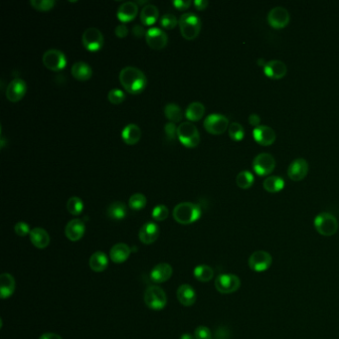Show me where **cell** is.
<instances>
[{
    "instance_id": "cell-8",
    "label": "cell",
    "mask_w": 339,
    "mask_h": 339,
    "mask_svg": "<svg viewBox=\"0 0 339 339\" xmlns=\"http://www.w3.org/2000/svg\"><path fill=\"white\" fill-rule=\"evenodd\" d=\"M43 64L50 71L59 72L66 67L67 59L62 51L58 49H50L43 55Z\"/></svg>"
},
{
    "instance_id": "cell-54",
    "label": "cell",
    "mask_w": 339,
    "mask_h": 339,
    "mask_svg": "<svg viewBox=\"0 0 339 339\" xmlns=\"http://www.w3.org/2000/svg\"><path fill=\"white\" fill-rule=\"evenodd\" d=\"M180 339H195V337H192L191 335H189V334H185V335H182L181 336V338H180Z\"/></svg>"
},
{
    "instance_id": "cell-16",
    "label": "cell",
    "mask_w": 339,
    "mask_h": 339,
    "mask_svg": "<svg viewBox=\"0 0 339 339\" xmlns=\"http://www.w3.org/2000/svg\"><path fill=\"white\" fill-rule=\"evenodd\" d=\"M309 173V163L304 158L295 159L289 166L288 175L293 181L303 180Z\"/></svg>"
},
{
    "instance_id": "cell-2",
    "label": "cell",
    "mask_w": 339,
    "mask_h": 339,
    "mask_svg": "<svg viewBox=\"0 0 339 339\" xmlns=\"http://www.w3.org/2000/svg\"><path fill=\"white\" fill-rule=\"evenodd\" d=\"M202 214L199 205L191 202H182L177 204L173 209L174 220L182 225H189L200 219Z\"/></svg>"
},
{
    "instance_id": "cell-39",
    "label": "cell",
    "mask_w": 339,
    "mask_h": 339,
    "mask_svg": "<svg viewBox=\"0 0 339 339\" xmlns=\"http://www.w3.org/2000/svg\"><path fill=\"white\" fill-rule=\"evenodd\" d=\"M228 132H229V136L235 140V141H240L244 138L245 136V130L244 127L238 123V122H232L229 125L228 128Z\"/></svg>"
},
{
    "instance_id": "cell-37",
    "label": "cell",
    "mask_w": 339,
    "mask_h": 339,
    "mask_svg": "<svg viewBox=\"0 0 339 339\" xmlns=\"http://www.w3.org/2000/svg\"><path fill=\"white\" fill-rule=\"evenodd\" d=\"M67 209H68L70 214H72L74 216H78L83 212L84 203H83L81 198H79L77 196H73V197L69 198V200L67 202Z\"/></svg>"
},
{
    "instance_id": "cell-30",
    "label": "cell",
    "mask_w": 339,
    "mask_h": 339,
    "mask_svg": "<svg viewBox=\"0 0 339 339\" xmlns=\"http://www.w3.org/2000/svg\"><path fill=\"white\" fill-rule=\"evenodd\" d=\"M89 265H90V268L94 271V272H97V273H101L103 271H105L108 266H109V258L108 256L101 252V251H98L96 253H94L91 258H90V261H89Z\"/></svg>"
},
{
    "instance_id": "cell-11",
    "label": "cell",
    "mask_w": 339,
    "mask_h": 339,
    "mask_svg": "<svg viewBox=\"0 0 339 339\" xmlns=\"http://www.w3.org/2000/svg\"><path fill=\"white\" fill-rule=\"evenodd\" d=\"M276 167V160L270 153H260L253 160V169L260 176L271 174Z\"/></svg>"
},
{
    "instance_id": "cell-13",
    "label": "cell",
    "mask_w": 339,
    "mask_h": 339,
    "mask_svg": "<svg viewBox=\"0 0 339 339\" xmlns=\"http://www.w3.org/2000/svg\"><path fill=\"white\" fill-rule=\"evenodd\" d=\"M145 40L147 45L154 50H161L165 48L168 43L167 34L158 27H152L146 31Z\"/></svg>"
},
{
    "instance_id": "cell-45",
    "label": "cell",
    "mask_w": 339,
    "mask_h": 339,
    "mask_svg": "<svg viewBox=\"0 0 339 339\" xmlns=\"http://www.w3.org/2000/svg\"><path fill=\"white\" fill-rule=\"evenodd\" d=\"M194 337L196 339H212V333L206 327H198L195 330Z\"/></svg>"
},
{
    "instance_id": "cell-43",
    "label": "cell",
    "mask_w": 339,
    "mask_h": 339,
    "mask_svg": "<svg viewBox=\"0 0 339 339\" xmlns=\"http://www.w3.org/2000/svg\"><path fill=\"white\" fill-rule=\"evenodd\" d=\"M168 208L165 205H157L152 210V218L156 221H164L168 217Z\"/></svg>"
},
{
    "instance_id": "cell-51",
    "label": "cell",
    "mask_w": 339,
    "mask_h": 339,
    "mask_svg": "<svg viewBox=\"0 0 339 339\" xmlns=\"http://www.w3.org/2000/svg\"><path fill=\"white\" fill-rule=\"evenodd\" d=\"M208 4L209 3L206 0H196V1H194V6H195V8L197 10H204V9H206Z\"/></svg>"
},
{
    "instance_id": "cell-4",
    "label": "cell",
    "mask_w": 339,
    "mask_h": 339,
    "mask_svg": "<svg viewBox=\"0 0 339 339\" xmlns=\"http://www.w3.org/2000/svg\"><path fill=\"white\" fill-rule=\"evenodd\" d=\"M314 224L318 233L326 237L334 236L339 231V221L331 213L323 212L319 214L315 218Z\"/></svg>"
},
{
    "instance_id": "cell-34",
    "label": "cell",
    "mask_w": 339,
    "mask_h": 339,
    "mask_svg": "<svg viewBox=\"0 0 339 339\" xmlns=\"http://www.w3.org/2000/svg\"><path fill=\"white\" fill-rule=\"evenodd\" d=\"M164 114H165L166 118L170 122H173V123H177V122L181 121L182 116H183V113H182L180 107L176 104H173V103L167 104L164 107Z\"/></svg>"
},
{
    "instance_id": "cell-10",
    "label": "cell",
    "mask_w": 339,
    "mask_h": 339,
    "mask_svg": "<svg viewBox=\"0 0 339 339\" xmlns=\"http://www.w3.org/2000/svg\"><path fill=\"white\" fill-rule=\"evenodd\" d=\"M204 127L209 133L220 135L229 128V119L223 114L212 113L205 118Z\"/></svg>"
},
{
    "instance_id": "cell-15",
    "label": "cell",
    "mask_w": 339,
    "mask_h": 339,
    "mask_svg": "<svg viewBox=\"0 0 339 339\" xmlns=\"http://www.w3.org/2000/svg\"><path fill=\"white\" fill-rule=\"evenodd\" d=\"M27 91V85L22 79H14L12 80L5 91V96L8 101L11 103H16L19 102L20 100L23 99Z\"/></svg>"
},
{
    "instance_id": "cell-1",
    "label": "cell",
    "mask_w": 339,
    "mask_h": 339,
    "mask_svg": "<svg viewBox=\"0 0 339 339\" xmlns=\"http://www.w3.org/2000/svg\"><path fill=\"white\" fill-rule=\"evenodd\" d=\"M118 79L124 90L131 95L141 94L147 85V80L144 73L132 66L123 68L119 72Z\"/></svg>"
},
{
    "instance_id": "cell-9",
    "label": "cell",
    "mask_w": 339,
    "mask_h": 339,
    "mask_svg": "<svg viewBox=\"0 0 339 339\" xmlns=\"http://www.w3.org/2000/svg\"><path fill=\"white\" fill-rule=\"evenodd\" d=\"M273 264V257L266 251L254 252L248 260L250 269L256 273H263L268 271Z\"/></svg>"
},
{
    "instance_id": "cell-46",
    "label": "cell",
    "mask_w": 339,
    "mask_h": 339,
    "mask_svg": "<svg viewBox=\"0 0 339 339\" xmlns=\"http://www.w3.org/2000/svg\"><path fill=\"white\" fill-rule=\"evenodd\" d=\"M177 128L178 127L175 125V123L170 121L164 125V131L169 140H173L177 137Z\"/></svg>"
},
{
    "instance_id": "cell-14",
    "label": "cell",
    "mask_w": 339,
    "mask_h": 339,
    "mask_svg": "<svg viewBox=\"0 0 339 339\" xmlns=\"http://www.w3.org/2000/svg\"><path fill=\"white\" fill-rule=\"evenodd\" d=\"M290 20H291V16H290L289 11L282 6L273 8L268 14L269 24L273 28H276V29L285 28L290 23Z\"/></svg>"
},
{
    "instance_id": "cell-48",
    "label": "cell",
    "mask_w": 339,
    "mask_h": 339,
    "mask_svg": "<svg viewBox=\"0 0 339 339\" xmlns=\"http://www.w3.org/2000/svg\"><path fill=\"white\" fill-rule=\"evenodd\" d=\"M172 4L178 10H186L191 5V1H189V0H174L172 2Z\"/></svg>"
},
{
    "instance_id": "cell-33",
    "label": "cell",
    "mask_w": 339,
    "mask_h": 339,
    "mask_svg": "<svg viewBox=\"0 0 339 339\" xmlns=\"http://www.w3.org/2000/svg\"><path fill=\"white\" fill-rule=\"evenodd\" d=\"M264 189L270 193H278L285 187V180L280 176H269L264 181Z\"/></svg>"
},
{
    "instance_id": "cell-41",
    "label": "cell",
    "mask_w": 339,
    "mask_h": 339,
    "mask_svg": "<svg viewBox=\"0 0 339 339\" xmlns=\"http://www.w3.org/2000/svg\"><path fill=\"white\" fill-rule=\"evenodd\" d=\"M108 99L110 103L113 105H119L125 100L124 93L119 89H113L108 94Z\"/></svg>"
},
{
    "instance_id": "cell-29",
    "label": "cell",
    "mask_w": 339,
    "mask_h": 339,
    "mask_svg": "<svg viewBox=\"0 0 339 339\" xmlns=\"http://www.w3.org/2000/svg\"><path fill=\"white\" fill-rule=\"evenodd\" d=\"M159 18V10L155 5L147 4L143 6L140 12V20L145 26L153 25Z\"/></svg>"
},
{
    "instance_id": "cell-12",
    "label": "cell",
    "mask_w": 339,
    "mask_h": 339,
    "mask_svg": "<svg viewBox=\"0 0 339 339\" xmlns=\"http://www.w3.org/2000/svg\"><path fill=\"white\" fill-rule=\"evenodd\" d=\"M82 42L87 50L96 52L99 51L104 45V35L99 29L91 27L85 30L82 37Z\"/></svg>"
},
{
    "instance_id": "cell-17",
    "label": "cell",
    "mask_w": 339,
    "mask_h": 339,
    "mask_svg": "<svg viewBox=\"0 0 339 339\" xmlns=\"http://www.w3.org/2000/svg\"><path fill=\"white\" fill-rule=\"evenodd\" d=\"M253 134H254V138L255 140L263 145V146H269V145H272L275 140H276V132L275 130L268 126V125H259L257 126L254 131H253Z\"/></svg>"
},
{
    "instance_id": "cell-32",
    "label": "cell",
    "mask_w": 339,
    "mask_h": 339,
    "mask_svg": "<svg viewBox=\"0 0 339 339\" xmlns=\"http://www.w3.org/2000/svg\"><path fill=\"white\" fill-rule=\"evenodd\" d=\"M107 214L113 220H122L127 214L126 205L121 201H115L108 207Z\"/></svg>"
},
{
    "instance_id": "cell-7",
    "label": "cell",
    "mask_w": 339,
    "mask_h": 339,
    "mask_svg": "<svg viewBox=\"0 0 339 339\" xmlns=\"http://www.w3.org/2000/svg\"><path fill=\"white\" fill-rule=\"evenodd\" d=\"M241 287V280L233 274H222L216 278L215 288L224 295H229L237 292Z\"/></svg>"
},
{
    "instance_id": "cell-47",
    "label": "cell",
    "mask_w": 339,
    "mask_h": 339,
    "mask_svg": "<svg viewBox=\"0 0 339 339\" xmlns=\"http://www.w3.org/2000/svg\"><path fill=\"white\" fill-rule=\"evenodd\" d=\"M114 34L118 37V38H124L127 36L128 34V28L125 24H119L115 27L114 29Z\"/></svg>"
},
{
    "instance_id": "cell-49",
    "label": "cell",
    "mask_w": 339,
    "mask_h": 339,
    "mask_svg": "<svg viewBox=\"0 0 339 339\" xmlns=\"http://www.w3.org/2000/svg\"><path fill=\"white\" fill-rule=\"evenodd\" d=\"M132 34H133V36H135L136 38H141V37H143V36L146 35V32H145L143 26H141V25H139V24H136V25H134V26L132 27Z\"/></svg>"
},
{
    "instance_id": "cell-44",
    "label": "cell",
    "mask_w": 339,
    "mask_h": 339,
    "mask_svg": "<svg viewBox=\"0 0 339 339\" xmlns=\"http://www.w3.org/2000/svg\"><path fill=\"white\" fill-rule=\"evenodd\" d=\"M14 231L20 237H25V236H27L28 234L31 233L29 225L27 223H25V222H18L14 226Z\"/></svg>"
},
{
    "instance_id": "cell-27",
    "label": "cell",
    "mask_w": 339,
    "mask_h": 339,
    "mask_svg": "<svg viewBox=\"0 0 339 339\" xmlns=\"http://www.w3.org/2000/svg\"><path fill=\"white\" fill-rule=\"evenodd\" d=\"M71 73L72 76L78 80V81H88L91 79L92 75H93V70L90 67L89 64L85 63V62H76L71 69Z\"/></svg>"
},
{
    "instance_id": "cell-22",
    "label": "cell",
    "mask_w": 339,
    "mask_h": 339,
    "mask_svg": "<svg viewBox=\"0 0 339 339\" xmlns=\"http://www.w3.org/2000/svg\"><path fill=\"white\" fill-rule=\"evenodd\" d=\"M138 13V6L135 2L126 1L119 5L116 16L121 22H129L133 20Z\"/></svg>"
},
{
    "instance_id": "cell-19",
    "label": "cell",
    "mask_w": 339,
    "mask_h": 339,
    "mask_svg": "<svg viewBox=\"0 0 339 339\" xmlns=\"http://www.w3.org/2000/svg\"><path fill=\"white\" fill-rule=\"evenodd\" d=\"M265 75L273 80H280L287 75L288 68L286 64L280 60H272L267 62L264 67Z\"/></svg>"
},
{
    "instance_id": "cell-36",
    "label": "cell",
    "mask_w": 339,
    "mask_h": 339,
    "mask_svg": "<svg viewBox=\"0 0 339 339\" xmlns=\"http://www.w3.org/2000/svg\"><path fill=\"white\" fill-rule=\"evenodd\" d=\"M254 181H255L254 175L248 170L241 171L236 177V183H237L238 187H240L242 189L250 188L254 184Z\"/></svg>"
},
{
    "instance_id": "cell-52",
    "label": "cell",
    "mask_w": 339,
    "mask_h": 339,
    "mask_svg": "<svg viewBox=\"0 0 339 339\" xmlns=\"http://www.w3.org/2000/svg\"><path fill=\"white\" fill-rule=\"evenodd\" d=\"M228 338H229V335H228V332H227L225 329L221 328V329H219V330L217 331V333H216V339H228Z\"/></svg>"
},
{
    "instance_id": "cell-53",
    "label": "cell",
    "mask_w": 339,
    "mask_h": 339,
    "mask_svg": "<svg viewBox=\"0 0 339 339\" xmlns=\"http://www.w3.org/2000/svg\"><path fill=\"white\" fill-rule=\"evenodd\" d=\"M39 339H62V338L56 334H44Z\"/></svg>"
},
{
    "instance_id": "cell-28",
    "label": "cell",
    "mask_w": 339,
    "mask_h": 339,
    "mask_svg": "<svg viewBox=\"0 0 339 339\" xmlns=\"http://www.w3.org/2000/svg\"><path fill=\"white\" fill-rule=\"evenodd\" d=\"M15 280L10 274L0 276V295L2 300L10 298L15 291Z\"/></svg>"
},
{
    "instance_id": "cell-5",
    "label": "cell",
    "mask_w": 339,
    "mask_h": 339,
    "mask_svg": "<svg viewBox=\"0 0 339 339\" xmlns=\"http://www.w3.org/2000/svg\"><path fill=\"white\" fill-rule=\"evenodd\" d=\"M177 137L186 147L193 148L200 143V134L197 127L189 121L180 123L177 128Z\"/></svg>"
},
{
    "instance_id": "cell-38",
    "label": "cell",
    "mask_w": 339,
    "mask_h": 339,
    "mask_svg": "<svg viewBox=\"0 0 339 339\" xmlns=\"http://www.w3.org/2000/svg\"><path fill=\"white\" fill-rule=\"evenodd\" d=\"M146 197L141 193H135L130 196L128 200V206L134 211H139L146 206Z\"/></svg>"
},
{
    "instance_id": "cell-50",
    "label": "cell",
    "mask_w": 339,
    "mask_h": 339,
    "mask_svg": "<svg viewBox=\"0 0 339 339\" xmlns=\"http://www.w3.org/2000/svg\"><path fill=\"white\" fill-rule=\"evenodd\" d=\"M260 121H261V117L256 113H253L249 116V123L256 126V127L260 125Z\"/></svg>"
},
{
    "instance_id": "cell-21",
    "label": "cell",
    "mask_w": 339,
    "mask_h": 339,
    "mask_svg": "<svg viewBox=\"0 0 339 339\" xmlns=\"http://www.w3.org/2000/svg\"><path fill=\"white\" fill-rule=\"evenodd\" d=\"M173 273V269L169 264L161 263L156 265L150 272V279L155 284H161L168 281Z\"/></svg>"
},
{
    "instance_id": "cell-55",
    "label": "cell",
    "mask_w": 339,
    "mask_h": 339,
    "mask_svg": "<svg viewBox=\"0 0 339 339\" xmlns=\"http://www.w3.org/2000/svg\"><path fill=\"white\" fill-rule=\"evenodd\" d=\"M148 1L147 0H144V1H137L136 4H146Z\"/></svg>"
},
{
    "instance_id": "cell-20",
    "label": "cell",
    "mask_w": 339,
    "mask_h": 339,
    "mask_svg": "<svg viewBox=\"0 0 339 339\" xmlns=\"http://www.w3.org/2000/svg\"><path fill=\"white\" fill-rule=\"evenodd\" d=\"M139 240L145 245L154 243L159 236V228L153 222H147L139 230Z\"/></svg>"
},
{
    "instance_id": "cell-31",
    "label": "cell",
    "mask_w": 339,
    "mask_h": 339,
    "mask_svg": "<svg viewBox=\"0 0 339 339\" xmlns=\"http://www.w3.org/2000/svg\"><path fill=\"white\" fill-rule=\"evenodd\" d=\"M204 113H205V107L200 102L191 103L185 111V116L190 121L200 120L203 117Z\"/></svg>"
},
{
    "instance_id": "cell-3",
    "label": "cell",
    "mask_w": 339,
    "mask_h": 339,
    "mask_svg": "<svg viewBox=\"0 0 339 339\" xmlns=\"http://www.w3.org/2000/svg\"><path fill=\"white\" fill-rule=\"evenodd\" d=\"M180 33L186 40H194L201 31V20L194 13H184L178 21Z\"/></svg>"
},
{
    "instance_id": "cell-23",
    "label": "cell",
    "mask_w": 339,
    "mask_h": 339,
    "mask_svg": "<svg viewBox=\"0 0 339 339\" xmlns=\"http://www.w3.org/2000/svg\"><path fill=\"white\" fill-rule=\"evenodd\" d=\"M177 299L182 306L191 307L195 304L197 295L191 286L181 285L177 290Z\"/></svg>"
},
{
    "instance_id": "cell-26",
    "label": "cell",
    "mask_w": 339,
    "mask_h": 339,
    "mask_svg": "<svg viewBox=\"0 0 339 339\" xmlns=\"http://www.w3.org/2000/svg\"><path fill=\"white\" fill-rule=\"evenodd\" d=\"M31 243L38 249H45L50 244L49 234L42 228H34L29 234Z\"/></svg>"
},
{
    "instance_id": "cell-6",
    "label": "cell",
    "mask_w": 339,
    "mask_h": 339,
    "mask_svg": "<svg viewBox=\"0 0 339 339\" xmlns=\"http://www.w3.org/2000/svg\"><path fill=\"white\" fill-rule=\"evenodd\" d=\"M144 303L149 309L153 311H160L166 307L167 297L161 288L157 286H150L144 293Z\"/></svg>"
},
{
    "instance_id": "cell-40",
    "label": "cell",
    "mask_w": 339,
    "mask_h": 339,
    "mask_svg": "<svg viewBox=\"0 0 339 339\" xmlns=\"http://www.w3.org/2000/svg\"><path fill=\"white\" fill-rule=\"evenodd\" d=\"M30 4L39 11H49L51 10L54 5L56 4V2L54 0H31Z\"/></svg>"
},
{
    "instance_id": "cell-25",
    "label": "cell",
    "mask_w": 339,
    "mask_h": 339,
    "mask_svg": "<svg viewBox=\"0 0 339 339\" xmlns=\"http://www.w3.org/2000/svg\"><path fill=\"white\" fill-rule=\"evenodd\" d=\"M121 137L126 144L134 145L141 138V129L137 124L129 123L122 129Z\"/></svg>"
},
{
    "instance_id": "cell-42",
    "label": "cell",
    "mask_w": 339,
    "mask_h": 339,
    "mask_svg": "<svg viewBox=\"0 0 339 339\" xmlns=\"http://www.w3.org/2000/svg\"><path fill=\"white\" fill-rule=\"evenodd\" d=\"M159 22L161 27L167 30H171L177 25V19L173 14H164L161 16Z\"/></svg>"
},
{
    "instance_id": "cell-18",
    "label": "cell",
    "mask_w": 339,
    "mask_h": 339,
    "mask_svg": "<svg viewBox=\"0 0 339 339\" xmlns=\"http://www.w3.org/2000/svg\"><path fill=\"white\" fill-rule=\"evenodd\" d=\"M86 232V226L83 220L80 219H73L71 220L65 228V235L66 237L72 241L77 242L83 238Z\"/></svg>"
},
{
    "instance_id": "cell-35",
    "label": "cell",
    "mask_w": 339,
    "mask_h": 339,
    "mask_svg": "<svg viewBox=\"0 0 339 339\" xmlns=\"http://www.w3.org/2000/svg\"><path fill=\"white\" fill-rule=\"evenodd\" d=\"M194 277L196 280L202 283H207L211 281L214 277V271L211 267L207 265H199L194 269Z\"/></svg>"
},
{
    "instance_id": "cell-24",
    "label": "cell",
    "mask_w": 339,
    "mask_h": 339,
    "mask_svg": "<svg viewBox=\"0 0 339 339\" xmlns=\"http://www.w3.org/2000/svg\"><path fill=\"white\" fill-rule=\"evenodd\" d=\"M130 253H131V249L129 246L123 243H118V244H115L111 249L110 257L113 263L121 264L128 259Z\"/></svg>"
}]
</instances>
